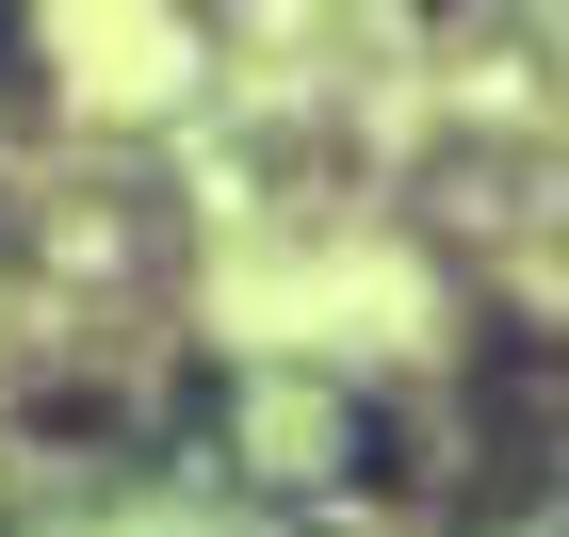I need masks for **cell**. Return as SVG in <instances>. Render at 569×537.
I'll use <instances>...</instances> for the list:
<instances>
[]
</instances>
